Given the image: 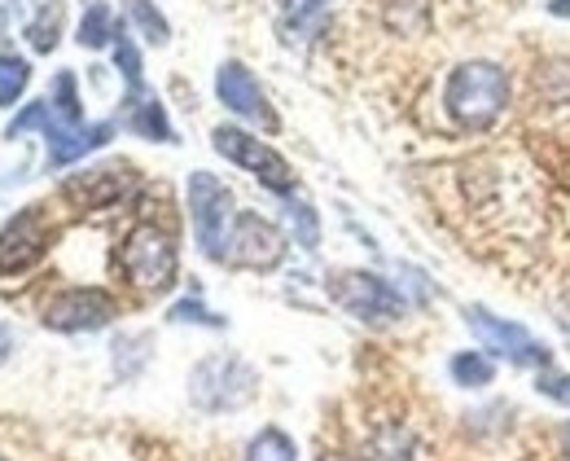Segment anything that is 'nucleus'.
Returning <instances> with one entry per match:
<instances>
[{"label":"nucleus","instance_id":"25","mask_svg":"<svg viewBox=\"0 0 570 461\" xmlns=\"http://www.w3.org/2000/svg\"><path fill=\"white\" fill-rule=\"evenodd\" d=\"M289 229H294V237H298L307 251H316L321 225H316V212H312L307 203H294V198H289Z\"/></svg>","mask_w":570,"mask_h":461},{"label":"nucleus","instance_id":"7","mask_svg":"<svg viewBox=\"0 0 570 461\" xmlns=\"http://www.w3.org/2000/svg\"><path fill=\"white\" fill-rule=\"evenodd\" d=\"M282 255H285V237L277 225H268V220L255 216V212L233 216L228 246H224V259H228V264H237V268H277Z\"/></svg>","mask_w":570,"mask_h":461},{"label":"nucleus","instance_id":"16","mask_svg":"<svg viewBox=\"0 0 570 461\" xmlns=\"http://www.w3.org/2000/svg\"><path fill=\"white\" fill-rule=\"evenodd\" d=\"M448 374H452V383L456 386L479 391V386H492L497 365H492L483 352H456V356H452V365H448Z\"/></svg>","mask_w":570,"mask_h":461},{"label":"nucleus","instance_id":"5","mask_svg":"<svg viewBox=\"0 0 570 461\" xmlns=\"http://www.w3.org/2000/svg\"><path fill=\"white\" fill-rule=\"evenodd\" d=\"M212 141L228 163L246 167V171H250L259 185H268L273 194H294V171H289V163H285L268 141H259V137H250L246 128H233V124H219L212 133Z\"/></svg>","mask_w":570,"mask_h":461},{"label":"nucleus","instance_id":"22","mask_svg":"<svg viewBox=\"0 0 570 461\" xmlns=\"http://www.w3.org/2000/svg\"><path fill=\"white\" fill-rule=\"evenodd\" d=\"M31 84V67L27 58H13V53H0V106H13Z\"/></svg>","mask_w":570,"mask_h":461},{"label":"nucleus","instance_id":"29","mask_svg":"<svg viewBox=\"0 0 570 461\" xmlns=\"http://www.w3.org/2000/svg\"><path fill=\"white\" fill-rule=\"evenodd\" d=\"M13 356V330L9 325H0V365Z\"/></svg>","mask_w":570,"mask_h":461},{"label":"nucleus","instance_id":"8","mask_svg":"<svg viewBox=\"0 0 570 461\" xmlns=\"http://www.w3.org/2000/svg\"><path fill=\"white\" fill-rule=\"evenodd\" d=\"M465 316H470V330L483 339L488 352H497V356L513 361V365H527V370H544V365H549V347H544L535 334H527L522 325L500 321L488 307H470Z\"/></svg>","mask_w":570,"mask_h":461},{"label":"nucleus","instance_id":"26","mask_svg":"<svg viewBox=\"0 0 570 461\" xmlns=\"http://www.w3.org/2000/svg\"><path fill=\"white\" fill-rule=\"evenodd\" d=\"M167 316H171V321H180V325H185V321H194V325H215V330L224 325V321H219V316H215V312L203 304V300H180V304L171 307Z\"/></svg>","mask_w":570,"mask_h":461},{"label":"nucleus","instance_id":"11","mask_svg":"<svg viewBox=\"0 0 570 461\" xmlns=\"http://www.w3.org/2000/svg\"><path fill=\"white\" fill-rule=\"evenodd\" d=\"M132 189V167L128 163H106V167H88L71 176L62 185L67 203L79 207V212H101V207H115L124 194Z\"/></svg>","mask_w":570,"mask_h":461},{"label":"nucleus","instance_id":"20","mask_svg":"<svg viewBox=\"0 0 570 461\" xmlns=\"http://www.w3.org/2000/svg\"><path fill=\"white\" fill-rule=\"evenodd\" d=\"M49 106H53V115H58V124H62V128H79V124H83V110H79V92H75L71 71H58Z\"/></svg>","mask_w":570,"mask_h":461},{"label":"nucleus","instance_id":"9","mask_svg":"<svg viewBox=\"0 0 570 461\" xmlns=\"http://www.w3.org/2000/svg\"><path fill=\"white\" fill-rule=\"evenodd\" d=\"M115 312H119V304L101 286H75V291H62L58 300H49L45 325L49 330H62V334H83V330L110 325Z\"/></svg>","mask_w":570,"mask_h":461},{"label":"nucleus","instance_id":"30","mask_svg":"<svg viewBox=\"0 0 570 461\" xmlns=\"http://www.w3.org/2000/svg\"><path fill=\"white\" fill-rule=\"evenodd\" d=\"M549 13H558V18H570V0H549Z\"/></svg>","mask_w":570,"mask_h":461},{"label":"nucleus","instance_id":"17","mask_svg":"<svg viewBox=\"0 0 570 461\" xmlns=\"http://www.w3.org/2000/svg\"><path fill=\"white\" fill-rule=\"evenodd\" d=\"M115 62H119V71L128 79V101H137L145 92V71H141V49L132 45V36L119 27V36H115Z\"/></svg>","mask_w":570,"mask_h":461},{"label":"nucleus","instance_id":"4","mask_svg":"<svg viewBox=\"0 0 570 461\" xmlns=\"http://www.w3.org/2000/svg\"><path fill=\"white\" fill-rule=\"evenodd\" d=\"M189 212H194V237L207 259H224L228 229H233V194L212 171L189 176Z\"/></svg>","mask_w":570,"mask_h":461},{"label":"nucleus","instance_id":"13","mask_svg":"<svg viewBox=\"0 0 570 461\" xmlns=\"http://www.w3.org/2000/svg\"><path fill=\"white\" fill-rule=\"evenodd\" d=\"M110 137H115V124H79V128L53 124V133H49V163H53V167L75 163V158H83L88 150L106 146Z\"/></svg>","mask_w":570,"mask_h":461},{"label":"nucleus","instance_id":"10","mask_svg":"<svg viewBox=\"0 0 570 461\" xmlns=\"http://www.w3.org/2000/svg\"><path fill=\"white\" fill-rule=\"evenodd\" d=\"M53 242V225L45 216V207H27L18 212L4 233H0V273H27Z\"/></svg>","mask_w":570,"mask_h":461},{"label":"nucleus","instance_id":"27","mask_svg":"<svg viewBox=\"0 0 570 461\" xmlns=\"http://www.w3.org/2000/svg\"><path fill=\"white\" fill-rule=\"evenodd\" d=\"M413 453V435L409 431H391L386 440H373V458L377 461H404Z\"/></svg>","mask_w":570,"mask_h":461},{"label":"nucleus","instance_id":"2","mask_svg":"<svg viewBox=\"0 0 570 461\" xmlns=\"http://www.w3.org/2000/svg\"><path fill=\"white\" fill-rule=\"evenodd\" d=\"M259 386V374L242 361V356H207L194 374H189V400L207 413H228L242 409Z\"/></svg>","mask_w":570,"mask_h":461},{"label":"nucleus","instance_id":"1","mask_svg":"<svg viewBox=\"0 0 570 461\" xmlns=\"http://www.w3.org/2000/svg\"><path fill=\"white\" fill-rule=\"evenodd\" d=\"M443 106H448L452 124L465 133L492 128L509 106V76L497 62H465L443 84Z\"/></svg>","mask_w":570,"mask_h":461},{"label":"nucleus","instance_id":"32","mask_svg":"<svg viewBox=\"0 0 570 461\" xmlns=\"http://www.w3.org/2000/svg\"><path fill=\"white\" fill-rule=\"evenodd\" d=\"M562 440H567V453H570V426H567V435H562Z\"/></svg>","mask_w":570,"mask_h":461},{"label":"nucleus","instance_id":"21","mask_svg":"<svg viewBox=\"0 0 570 461\" xmlns=\"http://www.w3.org/2000/svg\"><path fill=\"white\" fill-rule=\"evenodd\" d=\"M58 31H62V0L40 9V18L27 27V40H31L36 53H53L58 49Z\"/></svg>","mask_w":570,"mask_h":461},{"label":"nucleus","instance_id":"31","mask_svg":"<svg viewBox=\"0 0 570 461\" xmlns=\"http://www.w3.org/2000/svg\"><path fill=\"white\" fill-rule=\"evenodd\" d=\"M321 4H325V0H294V9H298V13H316Z\"/></svg>","mask_w":570,"mask_h":461},{"label":"nucleus","instance_id":"12","mask_svg":"<svg viewBox=\"0 0 570 461\" xmlns=\"http://www.w3.org/2000/svg\"><path fill=\"white\" fill-rule=\"evenodd\" d=\"M215 92H219V101H224L237 119H250V124H259V128H277V115H273V106H268L259 79L250 76L242 62H224V67H219Z\"/></svg>","mask_w":570,"mask_h":461},{"label":"nucleus","instance_id":"18","mask_svg":"<svg viewBox=\"0 0 570 461\" xmlns=\"http://www.w3.org/2000/svg\"><path fill=\"white\" fill-rule=\"evenodd\" d=\"M246 461H298V449H294V440L285 431L268 426L246 444Z\"/></svg>","mask_w":570,"mask_h":461},{"label":"nucleus","instance_id":"24","mask_svg":"<svg viewBox=\"0 0 570 461\" xmlns=\"http://www.w3.org/2000/svg\"><path fill=\"white\" fill-rule=\"evenodd\" d=\"M128 9H132V22L141 27V36L149 45H167L171 27H167V18L154 9V0H128Z\"/></svg>","mask_w":570,"mask_h":461},{"label":"nucleus","instance_id":"28","mask_svg":"<svg viewBox=\"0 0 570 461\" xmlns=\"http://www.w3.org/2000/svg\"><path fill=\"white\" fill-rule=\"evenodd\" d=\"M540 395H549V400H558V404H570V374L544 370V374H540Z\"/></svg>","mask_w":570,"mask_h":461},{"label":"nucleus","instance_id":"14","mask_svg":"<svg viewBox=\"0 0 570 461\" xmlns=\"http://www.w3.org/2000/svg\"><path fill=\"white\" fill-rule=\"evenodd\" d=\"M128 106V128L137 133V137H145V141H176V133H171V124H167V110H163V101L158 97H149V92H141L137 101H124Z\"/></svg>","mask_w":570,"mask_h":461},{"label":"nucleus","instance_id":"3","mask_svg":"<svg viewBox=\"0 0 570 461\" xmlns=\"http://www.w3.org/2000/svg\"><path fill=\"white\" fill-rule=\"evenodd\" d=\"M124 273L132 277V286L141 291H171L176 282V242L171 233L158 229V225H137L124 242V255H119Z\"/></svg>","mask_w":570,"mask_h":461},{"label":"nucleus","instance_id":"23","mask_svg":"<svg viewBox=\"0 0 570 461\" xmlns=\"http://www.w3.org/2000/svg\"><path fill=\"white\" fill-rule=\"evenodd\" d=\"M53 124H58V115H53V106H49V97H45V101H31V106H27V110L4 128V137L13 141V137H22V133H31V128H40V133L49 137V133H53Z\"/></svg>","mask_w":570,"mask_h":461},{"label":"nucleus","instance_id":"15","mask_svg":"<svg viewBox=\"0 0 570 461\" xmlns=\"http://www.w3.org/2000/svg\"><path fill=\"white\" fill-rule=\"evenodd\" d=\"M115 36H119V27H115V13H110V4H88V13L79 18V45L83 49H106V45H115Z\"/></svg>","mask_w":570,"mask_h":461},{"label":"nucleus","instance_id":"33","mask_svg":"<svg viewBox=\"0 0 570 461\" xmlns=\"http://www.w3.org/2000/svg\"><path fill=\"white\" fill-rule=\"evenodd\" d=\"M321 461H347V458H321Z\"/></svg>","mask_w":570,"mask_h":461},{"label":"nucleus","instance_id":"6","mask_svg":"<svg viewBox=\"0 0 570 461\" xmlns=\"http://www.w3.org/2000/svg\"><path fill=\"white\" fill-rule=\"evenodd\" d=\"M330 295H334V304L347 307L352 316L368 321V325H386V321L404 316V295L373 273H334Z\"/></svg>","mask_w":570,"mask_h":461},{"label":"nucleus","instance_id":"19","mask_svg":"<svg viewBox=\"0 0 570 461\" xmlns=\"http://www.w3.org/2000/svg\"><path fill=\"white\" fill-rule=\"evenodd\" d=\"M386 22L400 31V36H413V31H426L430 22V0H386Z\"/></svg>","mask_w":570,"mask_h":461}]
</instances>
